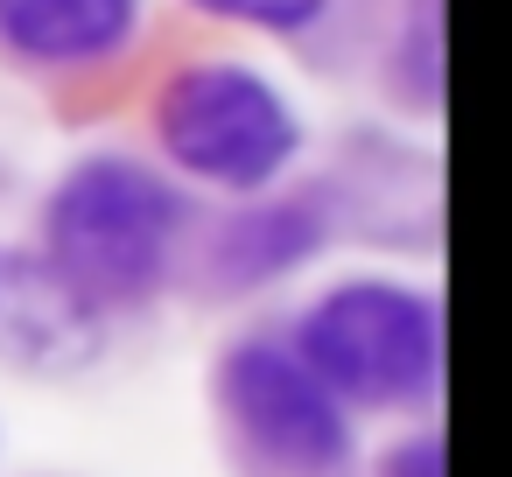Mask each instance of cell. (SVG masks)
I'll use <instances>...</instances> for the list:
<instances>
[{
    "mask_svg": "<svg viewBox=\"0 0 512 477\" xmlns=\"http://www.w3.org/2000/svg\"><path fill=\"white\" fill-rule=\"evenodd\" d=\"M169 239H176V197L134 162H85L50 204V246H57L50 267L92 302L141 295L162 274Z\"/></svg>",
    "mask_w": 512,
    "mask_h": 477,
    "instance_id": "obj_1",
    "label": "cell"
},
{
    "mask_svg": "<svg viewBox=\"0 0 512 477\" xmlns=\"http://www.w3.org/2000/svg\"><path fill=\"white\" fill-rule=\"evenodd\" d=\"M309 365L323 372V393H351V400H400L421 393L435 372V309L421 295L358 281L337 288L309 330H302Z\"/></svg>",
    "mask_w": 512,
    "mask_h": 477,
    "instance_id": "obj_2",
    "label": "cell"
},
{
    "mask_svg": "<svg viewBox=\"0 0 512 477\" xmlns=\"http://www.w3.org/2000/svg\"><path fill=\"white\" fill-rule=\"evenodd\" d=\"M162 141L176 148L183 169L246 190V183H267L295 155V120L253 71L211 64V71H190V78L169 85Z\"/></svg>",
    "mask_w": 512,
    "mask_h": 477,
    "instance_id": "obj_3",
    "label": "cell"
},
{
    "mask_svg": "<svg viewBox=\"0 0 512 477\" xmlns=\"http://www.w3.org/2000/svg\"><path fill=\"white\" fill-rule=\"evenodd\" d=\"M232 400H239V421L260 435V449H274L288 470H337L344 463L337 400L302 365H288L281 351H267V344L239 351L232 358Z\"/></svg>",
    "mask_w": 512,
    "mask_h": 477,
    "instance_id": "obj_4",
    "label": "cell"
},
{
    "mask_svg": "<svg viewBox=\"0 0 512 477\" xmlns=\"http://www.w3.org/2000/svg\"><path fill=\"white\" fill-rule=\"evenodd\" d=\"M99 351V302L50 260L0 253V358L29 372H71Z\"/></svg>",
    "mask_w": 512,
    "mask_h": 477,
    "instance_id": "obj_5",
    "label": "cell"
},
{
    "mask_svg": "<svg viewBox=\"0 0 512 477\" xmlns=\"http://www.w3.org/2000/svg\"><path fill=\"white\" fill-rule=\"evenodd\" d=\"M134 22V0H0V29L29 57H106Z\"/></svg>",
    "mask_w": 512,
    "mask_h": 477,
    "instance_id": "obj_6",
    "label": "cell"
},
{
    "mask_svg": "<svg viewBox=\"0 0 512 477\" xmlns=\"http://www.w3.org/2000/svg\"><path fill=\"white\" fill-rule=\"evenodd\" d=\"M211 15H232V22H267V29H302L323 0H204Z\"/></svg>",
    "mask_w": 512,
    "mask_h": 477,
    "instance_id": "obj_7",
    "label": "cell"
},
{
    "mask_svg": "<svg viewBox=\"0 0 512 477\" xmlns=\"http://www.w3.org/2000/svg\"><path fill=\"white\" fill-rule=\"evenodd\" d=\"M393 477H435V442H414L407 456H393Z\"/></svg>",
    "mask_w": 512,
    "mask_h": 477,
    "instance_id": "obj_8",
    "label": "cell"
}]
</instances>
